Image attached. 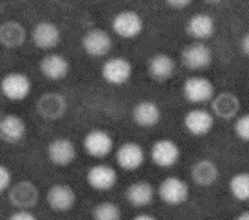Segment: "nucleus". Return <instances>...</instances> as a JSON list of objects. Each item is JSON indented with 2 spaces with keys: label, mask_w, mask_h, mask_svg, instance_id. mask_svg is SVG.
<instances>
[{
  "label": "nucleus",
  "mask_w": 249,
  "mask_h": 220,
  "mask_svg": "<svg viewBox=\"0 0 249 220\" xmlns=\"http://www.w3.org/2000/svg\"><path fill=\"white\" fill-rule=\"evenodd\" d=\"M234 133L236 136L243 140L249 142V113H243L234 122Z\"/></svg>",
  "instance_id": "c85d7f7f"
},
{
  "label": "nucleus",
  "mask_w": 249,
  "mask_h": 220,
  "mask_svg": "<svg viewBox=\"0 0 249 220\" xmlns=\"http://www.w3.org/2000/svg\"><path fill=\"white\" fill-rule=\"evenodd\" d=\"M92 220H123V211L112 201L98 202L92 210Z\"/></svg>",
  "instance_id": "cd10ccee"
},
{
  "label": "nucleus",
  "mask_w": 249,
  "mask_h": 220,
  "mask_svg": "<svg viewBox=\"0 0 249 220\" xmlns=\"http://www.w3.org/2000/svg\"><path fill=\"white\" fill-rule=\"evenodd\" d=\"M236 220H249V211H242V213L236 217Z\"/></svg>",
  "instance_id": "f704fd0d"
},
{
  "label": "nucleus",
  "mask_w": 249,
  "mask_h": 220,
  "mask_svg": "<svg viewBox=\"0 0 249 220\" xmlns=\"http://www.w3.org/2000/svg\"><path fill=\"white\" fill-rule=\"evenodd\" d=\"M131 220H159V219L156 216L150 214V213H141V214L135 216Z\"/></svg>",
  "instance_id": "72a5a7b5"
},
{
  "label": "nucleus",
  "mask_w": 249,
  "mask_h": 220,
  "mask_svg": "<svg viewBox=\"0 0 249 220\" xmlns=\"http://www.w3.org/2000/svg\"><path fill=\"white\" fill-rule=\"evenodd\" d=\"M27 125L18 115H3L0 119V137L6 143H18L26 137Z\"/></svg>",
  "instance_id": "5701e85b"
},
{
  "label": "nucleus",
  "mask_w": 249,
  "mask_h": 220,
  "mask_svg": "<svg viewBox=\"0 0 249 220\" xmlns=\"http://www.w3.org/2000/svg\"><path fill=\"white\" fill-rule=\"evenodd\" d=\"M145 158H146V154H145L143 146L133 140L121 143L115 152L116 165L125 172H135L141 169L145 163Z\"/></svg>",
  "instance_id": "423d86ee"
},
{
  "label": "nucleus",
  "mask_w": 249,
  "mask_h": 220,
  "mask_svg": "<svg viewBox=\"0 0 249 220\" xmlns=\"http://www.w3.org/2000/svg\"><path fill=\"white\" fill-rule=\"evenodd\" d=\"M8 220H38V217L29 210H17L8 217Z\"/></svg>",
  "instance_id": "7c9ffc66"
},
{
  "label": "nucleus",
  "mask_w": 249,
  "mask_h": 220,
  "mask_svg": "<svg viewBox=\"0 0 249 220\" xmlns=\"http://www.w3.org/2000/svg\"><path fill=\"white\" fill-rule=\"evenodd\" d=\"M133 76V65L123 56H113L105 61L101 67V77L109 85L123 86Z\"/></svg>",
  "instance_id": "39448f33"
},
{
  "label": "nucleus",
  "mask_w": 249,
  "mask_h": 220,
  "mask_svg": "<svg viewBox=\"0 0 249 220\" xmlns=\"http://www.w3.org/2000/svg\"><path fill=\"white\" fill-rule=\"evenodd\" d=\"M26 29L16 20L5 21L0 26V42L5 49H18L26 41Z\"/></svg>",
  "instance_id": "a878e982"
},
{
  "label": "nucleus",
  "mask_w": 249,
  "mask_h": 220,
  "mask_svg": "<svg viewBox=\"0 0 249 220\" xmlns=\"http://www.w3.org/2000/svg\"><path fill=\"white\" fill-rule=\"evenodd\" d=\"M150 157L157 168L169 169L180 161L181 151L178 143L172 139H159L151 145Z\"/></svg>",
  "instance_id": "1a4fd4ad"
},
{
  "label": "nucleus",
  "mask_w": 249,
  "mask_h": 220,
  "mask_svg": "<svg viewBox=\"0 0 249 220\" xmlns=\"http://www.w3.org/2000/svg\"><path fill=\"white\" fill-rule=\"evenodd\" d=\"M47 205L56 213H67L74 208L77 195L74 188L68 184H54L49 188L46 195Z\"/></svg>",
  "instance_id": "dca6fc26"
},
{
  "label": "nucleus",
  "mask_w": 249,
  "mask_h": 220,
  "mask_svg": "<svg viewBox=\"0 0 249 220\" xmlns=\"http://www.w3.org/2000/svg\"><path fill=\"white\" fill-rule=\"evenodd\" d=\"M113 39L105 29H89L82 38V49L91 57H105L112 51Z\"/></svg>",
  "instance_id": "6e6552de"
},
{
  "label": "nucleus",
  "mask_w": 249,
  "mask_h": 220,
  "mask_svg": "<svg viewBox=\"0 0 249 220\" xmlns=\"http://www.w3.org/2000/svg\"><path fill=\"white\" fill-rule=\"evenodd\" d=\"M240 49H242L243 54L249 57V32H246V34L243 35V38H242V41H240Z\"/></svg>",
  "instance_id": "473e14b6"
},
{
  "label": "nucleus",
  "mask_w": 249,
  "mask_h": 220,
  "mask_svg": "<svg viewBox=\"0 0 249 220\" xmlns=\"http://www.w3.org/2000/svg\"><path fill=\"white\" fill-rule=\"evenodd\" d=\"M230 193L240 202H249V172H239L232 175L228 183Z\"/></svg>",
  "instance_id": "bb28decb"
},
{
  "label": "nucleus",
  "mask_w": 249,
  "mask_h": 220,
  "mask_svg": "<svg viewBox=\"0 0 249 220\" xmlns=\"http://www.w3.org/2000/svg\"><path fill=\"white\" fill-rule=\"evenodd\" d=\"M240 112V100L232 92H221L212 100V113L217 118L230 121L237 118Z\"/></svg>",
  "instance_id": "412c9836"
},
{
  "label": "nucleus",
  "mask_w": 249,
  "mask_h": 220,
  "mask_svg": "<svg viewBox=\"0 0 249 220\" xmlns=\"http://www.w3.org/2000/svg\"><path fill=\"white\" fill-rule=\"evenodd\" d=\"M175 67H177L175 61L166 53L153 54L148 59V64H146L150 77L156 82H168L169 79H172Z\"/></svg>",
  "instance_id": "b1692460"
},
{
  "label": "nucleus",
  "mask_w": 249,
  "mask_h": 220,
  "mask_svg": "<svg viewBox=\"0 0 249 220\" xmlns=\"http://www.w3.org/2000/svg\"><path fill=\"white\" fill-rule=\"evenodd\" d=\"M68 109L67 98L59 92H46L36 101V110L41 118L56 121L62 118Z\"/></svg>",
  "instance_id": "2eb2a0df"
},
{
  "label": "nucleus",
  "mask_w": 249,
  "mask_h": 220,
  "mask_svg": "<svg viewBox=\"0 0 249 220\" xmlns=\"http://www.w3.org/2000/svg\"><path fill=\"white\" fill-rule=\"evenodd\" d=\"M112 31L123 39H133L143 31V20L136 11L124 9L112 18Z\"/></svg>",
  "instance_id": "20e7f679"
},
{
  "label": "nucleus",
  "mask_w": 249,
  "mask_h": 220,
  "mask_svg": "<svg viewBox=\"0 0 249 220\" xmlns=\"http://www.w3.org/2000/svg\"><path fill=\"white\" fill-rule=\"evenodd\" d=\"M183 125L184 130L189 135H192L195 137H202L207 136L214 127V116L212 112L206 109H192L189 110L184 118H183Z\"/></svg>",
  "instance_id": "ddd939ff"
},
{
  "label": "nucleus",
  "mask_w": 249,
  "mask_h": 220,
  "mask_svg": "<svg viewBox=\"0 0 249 220\" xmlns=\"http://www.w3.org/2000/svg\"><path fill=\"white\" fill-rule=\"evenodd\" d=\"M216 32V21L206 12H196L186 23V34L195 41L204 42Z\"/></svg>",
  "instance_id": "6ab92c4d"
},
{
  "label": "nucleus",
  "mask_w": 249,
  "mask_h": 220,
  "mask_svg": "<svg viewBox=\"0 0 249 220\" xmlns=\"http://www.w3.org/2000/svg\"><path fill=\"white\" fill-rule=\"evenodd\" d=\"M157 196L166 205H181L189 199V184L183 178L171 175L159 184Z\"/></svg>",
  "instance_id": "9d476101"
},
{
  "label": "nucleus",
  "mask_w": 249,
  "mask_h": 220,
  "mask_svg": "<svg viewBox=\"0 0 249 220\" xmlns=\"http://www.w3.org/2000/svg\"><path fill=\"white\" fill-rule=\"evenodd\" d=\"M115 148V140L109 131L94 128L83 137V150L92 158H106Z\"/></svg>",
  "instance_id": "7ed1b4c3"
},
{
  "label": "nucleus",
  "mask_w": 249,
  "mask_h": 220,
  "mask_svg": "<svg viewBox=\"0 0 249 220\" xmlns=\"http://www.w3.org/2000/svg\"><path fill=\"white\" fill-rule=\"evenodd\" d=\"M131 118L141 128H153L162 119V110L156 101L142 100L131 110Z\"/></svg>",
  "instance_id": "aec40b11"
},
{
  "label": "nucleus",
  "mask_w": 249,
  "mask_h": 220,
  "mask_svg": "<svg viewBox=\"0 0 249 220\" xmlns=\"http://www.w3.org/2000/svg\"><path fill=\"white\" fill-rule=\"evenodd\" d=\"M47 157L50 163H53L54 166H70L77 158V146L74 142L67 137L53 139L47 145Z\"/></svg>",
  "instance_id": "4468645a"
},
{
  "label": "nucleus",
  "mask_w": 249,
  "mask_h": 220,
  "mask_svg": "<svg viewBox=\"0 0 249 220\" xmlns=\"http://www.w3.org/2000/svg\"><path fill=\"white\" fill-rule=\"evenodd\" d=\"M156 190L151 183L139 180L131 183L125 190V199L127 202L135 208H145L154 202Z\"/></svg>",
  "instance_id": "4be33fe9"
},
{
  "label": "nucleus",
  "mask_w": 249,
  "mask_h": 220,
  "mask_svg": "<svg viewBox=\"0 0 249 220\" xmlns=\"http://www.w3.org/2000/svg\"><path fill=\"white\" fill-rule=\"evenodd\" d=\"M8 199L14 208L32 211L39 201V190L32 181L23 180L12 184V187L8 190Z\"/></svg>",
  "instance_id": "f03ea898"
},
{
  "label": "nucleus",
  "mask_w": 249,
  "mask_h": 220,
  "mask_svg": "<svg viewBox=\"0 0 249 220\" xmlns=\"http://www.w3.org/2000/svg\"><path fill=\"white\" fill-rule=\"evenodd\" d=\"M12 187V172L5 165L0 166V192L5 193Z\"/></svg>",
  "instance_id": "c756f323"
},
{
  "label": "nucleus",
  "mask_w": 249,
  "mask_h": 220,
  "mask_svg": "<svg viewBox=\"0 0 249 220\" xmlns=\"http://www.w3.org/2000/svg\"><path fill=\"white\" fill-rule=\"evenodd\" d=\"M190 177H192V181L196 186L207 188L219 180V168L216 166L214 161L209 158H201L192 165Z\"/></svg>",
  "instance_id": "393cba45"
},
{
  "label": "nucleus",
  "mask_w": 249,
  "mask_h": 220,
  "mask_svg": "<svg viewBox=\"0 0 249 220\" xmlns=\"http://www.w3.org/2000/svg\"><path fill=\"white\" fill-rule=\"evenodd\" d=\"M212 61L213 53L206 42L194 41L189 46H186L181 51V64L192 71H201L209 68Z\"/></svg>",
  "instance_id": "9b49d317"
},
{
  "label": "nucleus",
  "mask_w": 249,
  "mask_h": 220,
  "mask_svg": "<svg viewBox=\"0 0 249 220\" xmlns=\"http://www.w3.org/2000/svg\"><path fill=\"white\" fill-rule=\"evenodd\" d=\"M61 29L53 21H39L32 29V42L41 50H53L61 44Z\"/></svg>",
  "instance_id": "f3484780"
},
{
  "label": "nucleus",
  "mask_w": 249,
  "mask_h": 220,
  "mask_svg": "<svg viewBox=\"0 0 249 220\" xmlns=\"http://www.w3.org/2000/svg\"><path fill=\"white\" fill-rule=\"evenodd\" d=\"M190 0H168L166 5L169 8H174V9H184L187 6H190Z\"/></svg>",
  "instance_id": "2f4dec72"
},
{
  "label": "nucleus",
  "mask_w": 249,
  "mask_h": 220,
  "mask_svg": "<svg viewBox=\"0 0 249 220\" xmlns=\"http://www.w3.org/2000/svg\"><path fill=\"white\" fill-rule=\"evenodd\" d=\"M0 91L9 101H24L32 92V82L24 72H8L2 79V82H0Z\"/></svg>",
  "instance_id": "f257e3e1"
},
{
  "label": "nucleus",
  "mask_w": 249,
  "mask_h": 220,
  "mask_svg": "<svg viewBox=\"0 0 249 220\" xmlns=\"http://www.w3.org/2000/svg\"><path fill=\"white\" fill-rule=\"evenodd\" d=\"M71 69L70 61L61 53H49L39 61L41 74L50 82L64 80Z\"/></svg>",
  "instance_id": "a211bd4d"
},
{
  "label": "nucleus",
  "mask_w": 249,
  "mask_h": 220,
  "mask_svg": "<svg viewBox=\"0 0 249 220\" xmlns=\"http://www.w3.org/2000/svg\"><path fill=\"white\" fill-rule=\"evenodd\" d=\"M183 95L192 104H204L214 98V85L204 76H192L183 83Z\"/></svg>",
  "instance_id": "0eeeda50"
},
{
  "label": "nucleus",
  "mask_w": 249,
  "mask_h": 220,
  "mask_svg": "<svg viewBox=\"0 0 249 220\" xmlns=\"http://www.w3.org/2000/svg\"><path fill=\"white\" fill-rule=\"evenodd\" d=\"M86 183L97 192H109L118 183V172L107 163H97L88 169Z\"/></svg>",
  "instance_id": "f8f14e48"
}]
</instances>
